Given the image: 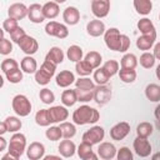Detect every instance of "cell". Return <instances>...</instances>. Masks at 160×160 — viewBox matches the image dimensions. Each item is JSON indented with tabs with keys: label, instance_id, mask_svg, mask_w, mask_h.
Listing matches in <instances>:
<instances>
[{
	"label": "cell",
	"instance_id": "c3c4849f",
	"mask_svg": "<svg viewBox=\"0 0 160 160\" xmlns=\"http://www.w3.org/2000/svg\"><path fill=\"white\" fill-rule=\"evenodd\" d=\"M118 160H132V152L129 148L122 146L119 150H116V155Z\"/></svg>",
	"mask_w": 160,
	"mask_h": 160
},
{
	"label": "cell",
	"instance_id": "f5cc1de1",
	"mask_svg": "<svg viewBox=\"0 0 160 160\" xmlns=\"http://www.w3.org/2000/svg\"><path fill=\"white\" fill-rule=\"evenodd\" d=\"M25 35H26L25 30H24L22 28H20V26H18L12 32H10V38H11V40H12L14 42H16V44H18Z\"/></svg>",
	"mask_w": 160,
	"mask_h": 160
},
{
	"label": "cell",
	"instance_id": "f546056e",
	"mask_svg": "<svg viewBox=\"0 0 160 160\" xmlns=\"http://www.w3.org/2000/svg\"><path fill=\"white\" fill-rule=\"evenodd\" d=\"M119 74V78L122 82H126V84H130V82H134L135 79H136V71L135 69H124V68H120V70L118 71Z\"/></svg>",
	"mask_w": 160,
	"mask_h": 160
},
{
	"label": "cell",
	"instance_id": "52a82bcc",
	"mask_svg": "<svg viewBox=\"0 0 160 160\" xmlns=\"http://www.w3.org/2000/svg\"><path fill=\"white\" fill-rule=\"evenodd\" d=\"M120 35L121 34L116 28H110V29L105 30V32H104L105 45L112 51H119V49H120Z\"/></svg>",
	"mask_w": 160,
	"mask_h": 160
},
{
	"label": "cell",
	"instance_id": "ab89813d",
	"mask_svg": "<svg viewBox=\"0 0 160 160\" xmlns=\"http://www.w3.org/2000/svg\"><path fill=\"white\" fill-rule=\"evenodd\" d=\"M5 124H6V128H8V131L10 132H16L21 129V120L16 116H8L5 119Z\"/></svg>",
	"mask_w": 160,
	"mask_h": 160
},
{
	"label": "cell",
	"instance_id": "d6a6232c",
	"mask_svg": "<svg viewBox=\"0 0 160 160\" xmlns=\"http://www.w3.org/2000/svg\"><path fill=\"white\" fill-rule=\"evenodd\" d=\"M82 55H84L82 49H81L80 46H78V45H71V46H69V49H68V51H66L68 59H69L70 61H74V62L81 60V59H82Z\"/></svg>",
	"mask_w": 160,
	"mask_h": 160
},
{
	"label": "cell",
	"instance_id": "ba28073f",
	"mask_svg": "<svg viewBox=\"0 0 160 160\" xmlns=\"http://www.w3.org/2000/svg\"><path fill=\"white\" fill-rule=\"evenodd\" d=\"M45 32L50 36H55L58 39H65L69 35V30L66 25L60 24L58 21H50L45 25Z\"/></svg>",
	"mask_w": 160,
	"mask_h": 160
},
{
	"label": "cell",
	"instance_id": "b9f144b4",
	"mask_svg": "<svg viewBox=\"0 0 160 160\" xmlns=\"http://www.w3.org/2000/svg\"><path fill=\"white\" fill-rule=\"evenodd\" d=\"M74 82H75L76 89H81V90H94V88H95V82L91 79L86 78V76L79 78Z\"/></svg>",
	"mask_w": 160,
	"mask_h": 160
},
{
	"label": "cell",
	"instance_id": "30bf717a",
	"mask_svg": "<svg viewBox=\"0 0 160 160\" xmlns=\"http://www.w3.org/2000/svg\"><path fill=\"white\" fill-rule=\"evenodd\" d=\"M110 11V0H91V12L98 19L108 16Z\"/></svg>",
	"mask_w": 160,
	"mask_h": 160
},
{
	"label": "cell",
	"instance_id": "60d3db41",
	"mask_svg": "<svg viewBox=\"0 0 160 160\" xmlns=\"http://www.w3.org/2000/svg\"><path fill=\"white\" fill-rule=\"evenodd\" d=\"M109 80H110V76L108 75V72L102 68H96V70L94 71V81L98 85H105Z\"/></svg>",
	"mask_w": 160,
	"mask_h": 160
},
{
	"label": "cell",
	"instance_id": "e0dca14e",
	"mask_svg": "<svg viewBox=\"0 0 160 160\" xmlns=\"http://www.w3.org/2000/svg\"><path fill=\"white\" fill-rule=\"evenodd\" d=\"M98 155L104 160H111L116 155V148L111 142H101L98 148Z\"/></svg>",
	"mask_w": 160,
	"mask_h": 160
},
{
	"label": "cell",
	"instance_id": "9a60e30c",
	"mask_svg": "<svg viewBox=\"0 0 160 160\" xmlns=\"http://www.w3.org/2000/svg\"><path fill=\"white\" fill-rule=\"evenodd\" d=\"M8 15H9V18H12L15 20H21L25 16H28V8L22 2H15L9 6Z\"/></svg>",
	"mask_w": 160,
	"mask_h": 160
},
{
	"label": "cell",
	"instance_id": "ac0fdd59",
	"mask_svg": "<svg viewBox=\"0 0 160 160\" xmlns=\"http://www.w3.org/2000/svg\"><path fill=\"white\" fill-rule=\"evenodd\" d=\"M28 18L31 22L34 24H40L45 20L44 15H42V9L40 4H31L28 8Z\"/></svg>",
	"mask_w": 160,
	"mask_h": 160
},
{
	"label": "cell",
	"instance_id": "8992f818",
	"mask_svg": "<svg viewBox=\"0 0 160 160\" xmlns=\"http://www.w3.org/2000/svg\"><path fill=\"white\" fill-rule=\"evenodd\" d=\"M105 136V131L101 126L95 125L92 128H90L89 130H86L82 135V141L90 144V145H95V144H100L101 140Z\"/></svg>",
	"mask_w": 160,
	"mask_h": 160
},
{
	"label": "cell",
	"instance_id": "7c38bea8",
	"mask_svg": "<svg viewBox=\"0 0 160 160\" xmlns=\"http://www.w3.org/2000/svg\"><path fill=\"white\" fill-rule=\"evenodd\" d=\"M18 45L20 46V49L26 54V55H32L38 51L39 49V44L36 41V39H34L32 36L30 35H25L19 42Z\"/></svg>",
	"mask_w": 160,
	"mask_h": 160
},
{
	"label": "cell",
	"instance_id": "83f0119b",
	"mask_svg": "<svg viewBox=\"0 0 160 160\" xmlns=\"http://www.w3.org/2000/svg\"><path fill=\"white\" fill-rule=\"evenodd\" d=\"M64 52H62V50L60 49V48H58V46H54V48H51L49 51H48V54H46V56H45V59L46 60H50L51 62H54V64H61L62 62V60H64Z\"/></svg>",
	"mask_w": 160,
	"mask_h": 160
},
{
	"label": "cell",
	"instance_id": "d590c367",
	"mask_svg": "<svg viewBox=\"0 0 160 160\" xmlns=\"http://www.w3.org/2000/svg\"><path fill=\"white\" fill-rule=\"evenodd\" d=\"M78 101L76 99V91L75 90H64L62 94H61V102L65 105V106H72L75 102Z\"/></svg>",
	"mask_w": 160,
	"mask_h": 160
},
{
	"label": "cell",
	"instance_id": "e575fe53",
	"mask_svg": "<svg viewBox=\"0 0 160 160\" xmlns=\"http://www.w3.org/2000/svg\"><path fill=\"white\" fill-rule=\"evenodd\" d=\"M152 130H154L152 124H150L148 121H142L136 126V134L140 138H149L152 134Z\"/></svg>",
	"mask_w": 160,
	"mask_h": 160
},
{
	"label": "cell",
	"instance_id": "6da1fadb",
	"mask_svg": "<svg viewBox=\"0 0 160 160\" xmlns=\"http://www.w3.org/2000/svg\"><path fill=\"white\" fill-rule=\"evenodd\" d=\"M99 119H100L99 111L89 105H81L72 112V121L76 125L95 124Z\"/></svg>",
	"mask_w": 160,
	"mask_h": 160
},
{
	"label": "cell",
	"instance_id": "680465c9",
	"mask_svg": "<svg viewBox=\"0 0 160 160\" xmlns=\"http://www.w3.org/2000/svg\"><path fill=\"white\" fill-rule=\"evenodd\" d=\"M42 159H45V160H50V159H60V156H56V155H44V158Z\"/></svg>",
	"mask_w": 160,
	"mask_h": 160
},
{
	"label": "cell",
	"instance_id": "74e56055",
	"mask_svg": "<svg viewBox=\"0 0 160 160\" xmlns=\"http://www.w3.org/2000/svg\"><path fill=\"white\" fill-rule=\"evenodd\" d=\"M140 65L144 68V69H151L154 65H155V61H156V59H155V56L151 54V52H148V51H145V52H142L141 55H140Z\"/></svg>",
	"mask_w": 160,
	"mask_h": 160
},
{
	"label": "cell",
	"instance_id": "f6af8a7d",
	"mask_svg": "<svg viewBox=\"0 0 160 160\" xmlns=\"http://www.w3.org/2000/svg\"><path fill=\"white\" fill-rule=\"evenodd\" d=\"M39 98H40V100H41L44 104H48V105H50V104H52V102L55 101V95H54V92H52L50 89H48V88H44L42 90H40Z\"/></svg>",
	"mask_w": 160,
	"mask_h": 160
},
{
	"label": "cell",
	"instance_id": "8d00e7d4",
	"mask_svg": "<svg viewBox=\"0 0 160 160\" xmlns=\"http://www.w3.org/2000/svg\"><path fill=\"white\" fill-rule=\"evenodd\" d=\"M84 60H86V61L91 65L92 69H96V68L100 66V64H101V61H102V58H101L100 52H98V51H89V52L85 55V59H84Z\"/></svg>",
	"mask_w": 160,
	"mask_h": 160
},
{
	"label": "cell",
	"instance_id": "94428289",
	"mask_svg": "<svg viewBox=\"0 0 160 160\" xmlns=\"http://www.w3.org/2000/svg\"><path fill=\"white\" fill-rule=\"evenodd\" d=\"M1 39H4V29L0 28V40H1Z\"/></svg>",
	"mask_w": 160,
	"mask_h": 160
},
{
	"label": "cell",
	"instance_id": "9c48e42d",
	"mask_svg": "<svg viewBox=\"0 0 160 160\" xmlns=\"http://www.w3.org/2000/svg\"><path fill=\"white\" fill-rule=\"evenodd\" d=\"M132 146H134V151L138 156L140 158H148L151 151H152V148H151V144L149 142L148 138H140V136H136V139L134 140L132 142Z\"/></svg>",
	"mask_w": 160,
	"mask_h": 160
},
{
	"label": "cell",
	"instance_id": "6125c7cd",
	"mask_svg": "<svg viewBox=\"0 0 160 160\" xmlns=\"http://www.w3.org/2000/svg\"><path fill=\"white\" fill-rule=\"evenodd\" d=\"M54 1H55L56 4H62V2H65L66 0H54Z\"/></svg>",
	"mask_w": 160,
	"mask_h": 160
},
{
	"label": "cell",
	"instance_id": "1f68e13d",
	"mask_svg": "<svg viewBox=\"0 0 160 160\" xmlns=\"http://www.w3.org/2000/svg\"><path fill=\"white\" fill-rule=\"evenodd\" d=\"M138 65V58L134 54H125L120 59V68L124 69H135Z\"/></svg>",
	"mask_w": 160,
	"mask_h": 160
},
{
	"label": "cell",
	"instance_id": "5bb4252c",
	"mask_svg": "<svg viewBox=\"0 0 160 160\" xmlns=\"http://www.w3.org/2000/svg\"><path fill=\"white\" fill-rule=\"evenodd\" d=\"M26 155L30 160H39L42 159L45 155V146L44 144L39 142V141H34L31 142L28 149H26Z\"/></svg>",
	"mask_w": 160,
	"mask_h": 160
},
{
	"label": "cell",
	"instance_id": "db71d44e",
	"mask_svg": "<svg viewBox=\"0 0 160 160\" xmlns=\"http://www.w3.org/2000/svg\"><path fill=\"white\" fill-rule=\"evenodd\" d=\"M129 48H130V39H129V36L121 34L120 35V49H119V51L120 52H125Z\"/></svg>",
	"mask_w": 160,
	"mask_h": 160
},
{
	"label": "cell",
	"instance_id": "816d5d0a",
	"mask_svg": "<svg viewBox=\"0 0 160 160\" xmlns=\"http://www.w3.org/2000/svg\"><path fill=\"white\" fill-rule=\"evenodd\" d=\"M12 51V44L9 39H1L0 40V54L1 55H9Z\"/></svg>",
	"mask_w": 160,
	"mask_h": 160
},
{
	"label": "cell",
	"instance_id": "f907efd6",
	"mask_svg": "<svg viewBox=\"0 0 160 160\" xmlns=\"http://www.w3.org/2000/svg\"><path fill=\"white\" fill-rule=\"evenodd\" d=\"M18 26H19V25H18V20H15V19H12V18L5 19L4 22H2V29H4L6 32H9V34L12 32Z\"/></svg>",
	"mask_w": 160,
	"mask_h": 160
},
{
	"label": "cell",
	"instance_id": "f1b7e54d",
	"mask_svg": "<svg viewBox=\"0 0 160 160\" xmlns=\"http://www.w3.org/2000/svg\"><path fill=\"white\" fill-rule=\"evenodd\" d=\"M138 29L140 30L141 34H152V32H156L155 25L148 18H142V19H140L138 21Z\"/></svg>",
	"mask_w": 160,
	"mask_h": 160
},
{
	"label": "cell",
	"instance_id": "603a6c76",
	"mask_svg": "<svg viewBox=\"0 0 160 160\" xmlns=\"http://www.w3.org/2000/svg\"><path fill=\"white\" fill-rule=\"evenodd\" d=\"M76 151L75 144L70 139H65L59 144V152L62 158H71Z\"/></svg>",
	"mask_w": 160,
	"mask_h": 160
},
{
	"label": "cell",
	"instance_id": "91938a15",
	"mask_svg": "<svg viewBox=\"0 0 160 160\" xmlns=\"http://www.w3.org/2000/svg\"><path fill=\"white\" fill-rule=\"evenodd\" d=\"M4 86V79H2V76L0 75V89Z\"/></svg>",
	"mask_w": 160,
	"mask_h": 160
},
{
	"label": "cell",
	"instance_id": "3957f363",
	"mask_svg": "<svg viewBox=\"0 0 160 160\" xmlns=\"http://www.w3.org/2000/svg\"><path fill=\"white\" fill-rule=\"evenodd\" d=\"M8 148H9L8 152H10L14 156V159L18 160L24 154V151L26 149V138H25V135L16 131L10 138V142H9Z\"/></svg>",
	"mask_w": 160,
	"mask_h": 160
},
{
	"label": "cell",
	"instance_id": "484cf974",
	"mask_svg": "<svg viewBox=\"0 0 160 160\" xmlns=\"http://www.w3.org/2000/svg\"><path fill=\"white\" fill-rule=\"evenodd\" d=\"M134 8L140 15H149L152 10L151 0H134Z\"/></svg>",
	"mask_w": 160,
	"mask_h": 160
},
{
	"label": "cell",
	"instance_id": "d4e9b609",
	"mask_svg": "<svg viewBox=\"0 0 160 160\" xmlns=\"http://www.w3.org/2000/svg\"><path fill=\"white\" fill-rule=\"evenodd\" d=\"M20 68L26 74H35V71L38 70V64H36V60L31 55H28L21 60Z\"/></svg>",
	"mask_w": 160,
	"mask_h": 160
},
{
	"label": "cell",
	"instance_id": "ffe728a7",
	"mask_svg": "<svg viewBox=\"0 0 160 160\" xmlns=\"http://www.w3.org/2000/svg\"><path fill=\"white\" fill-rule=\"evenodd\" d=\"M62 19L68 25H76L80 20V11L75 6H68L62 12Z\"/></svg>",
	"mask_w": 160,
	"mask_h": 160
},
{
	"label": "cell",
	"instance_id": "8fae6325",
	"mask_svg": "<svg viewBox=\"0 0 160 160\" xmlns=\"http://www.w3.org/2000/svg\"><path fill=\"white\" fill-rule=\"evenodd\" d=\"M129 132H130V125L126 121H120L110 129V138L112 140L120 141L125 139L129 135Z\"/></svg>",
	"mask_w": 160,
	"mask_h": 160
},
{
	"label": "cell",
	"instance_id": "cb8c5ba5",
	"mask_svg": "<svg viewBox=\"0 0 160 160\" xmlns=\"http://www.w3.org/2000/svg\"><path fill=\"white\" fill-rule=\"evenodd\" d=\"M42 15L45 19H55L59 12H60V9H59V4H56L55 1H48L45 2L42 6Z\"/></svg>",
	"mask_w": 160,
	"mask_h": 160
},
{
	"label": "cell",
	"instance_id": "836d02e7",
	"mask_svg": "<svg viewBox=\"0 0 160 160\" xmlns=\"http://www.w3.org/2000/svg\"><path fill=\"white\" fill-rule=\"evenodd\" d=\"M75 70H76V72L80 75V76H89L91 72H92V68H91V65L86 61V60H79V61H76V65H75Z\"/></svg>",
	"mask_w": 160,
	"mask_h": 160
},
{
	"label": "cell",
	"instance_id": "7dc6e473",
	"mask_svg": "<svg viewBox=\"0 0 160 160\" xmlns=\"http://www.w3.org/2000/svg\"><path fill=\"white\" fill-rule=\"evenodd\" d=\"M76 91V99L78 101L81 102H88L92 100V90H81V89H75Z\"/></svg>",
	"mask_w": 160,
	"mask_h": 160
},
{
	"label": "cell",
	"instance_id": "6f0895ef",
	"mask_svg": "<svg viewBox=\"0 0 160 160\" xmlns=\"http://www.w3.org/2000/svg\"><path fill=\"white\" fill-rule=\"evenodd\" d=\"M6 131H8V128H6L5 121H0V135H4Z\"/></svg>",
	"mask_w": 160,
	"mask_h": 160
},
{
	"label": "cell",
	"instance_id": "4316f807",
	"mask_svg": "<svg viewBox=\"0 0 160 160\" xmlns=\"http://www.w3.org/2000/svg\"><path fill=\"white\" fill-rule=\"evenodd\" d=\"M145 96L152 102L160 101V86L158 84H149L145 88Z\"/></svg>",
	"mask_w": 160,
	"mask_h": 160
},
{
	"label": "cell",
	"instance_id": "2e32d148",
	"mask_svg": "<svg viewBox=\"0 0 160 160\" xmlns=\"http://www.w3.org/2000/svg\"><path fill=\"white\" fill-rule=\"evenodd\" d=\"M155 41H156V32H152V34H142L141 36L138 38L136 46H138V49H140L142 51H148V50H150L154 46Z\"/></svg>",
	"mask_w": 160,
	"mask_h": 160
},
{
	"label": "cell",
	"instance_id": "277c9868",
	"mask_svg": "<svg viewBox=\"0 0 160 160\" xmlns=\"http://www.w3.org/2000/svg\"><path fill=\"white\" fill-rule=\"evenodd\" d=\"M11 106H12V110L15 111V114L19 116H22V118L28 116L31 112V102L22 94H18L12 98Z\"/></svg>",
	"mask_w": 160,
	"mask_h": 160
},
{
	"label": "cell",
	"instance_id": "4dcf8cb0",
	"mask_svg": "<svg viewBox=\"0 0 160 160\" xmlns=\"http://www.w3.org/2000/svg\"><path fill=\"white\" fill-rule=\"evenodd\" d=\"M59 128H60V130H61L62 138H65V139H71V138H74L75 134H76V128H75V125L71 124V122L61 121L60 125H59Z\"/></svg>",
	"mask_w": 160,
	"mask_h": 160
},
{
	"label": "cell",
	"instance_id": "5b68a950",
	"mask_svg": "<svg viewBox=\"0 0 160 160\" xmlns=\"http://www.w3.org/2000/svg\"><path fill=\"white\" fill-rule=\"evenodd\" d=\"M111 89L105 85H96L92 90V100L99 105H105L111 100Z\"/></svg>",
	"mask_w": 160,
	"mask_h": 160
},
{
	"label": "cell",
	"instance_id": "9f6ffc18",
	"mask_svg": "<svg viewBox=\"0 0 160 160\" xmlns=\"http://www.w3.org/2000/svg\"><path fill=\"white\" fill-rule=\"evenodd\" d=\"M8 146V142H6V139L2 138V135H0V152L4 151Z\"/></svg>",
	"mask_w": 160,
	"mask_h": 160
},
{
	"label": "cell",
	"instance_id": "bcb514c9",
	"mask_svg": "<svg viewBox=\"0 0 160 160\" xmlns=\"http://www.w3.org/2000/svg\"><path fill=\"white\" fill-rule=\"evenodd\" d=\"M45 136L51 141H58V140H60V138L62 135H61V130L59 126H50L45 131Z\"/></svg>",
	"mask_w": 160,
	"mask_h": 160
},
{
	"label": "cell",
	"instance_id": "7402d4cb",
	"mask_svg": "<svg viewBox=\"0 0 160 160\" xmlns=\"http://www.w3.org/2000/svg\"><path fill=\"white\" fill-rule=\"evenodd\" d=\"M76 151H78V155H79V158L81 160H90V159L91 160H96L98 159V155L94 154V151H92V145H90V144H88L85 141H82L79 145Z\"/></svg>",
	"mask_w": 160,
	"mask_h": 160
},
{
	"label": "cell",
	"instance_id": "44dd1931",
	"mask_svg": "<svg viewBox=\"0 0 160 160\" xmlns=\"http://www.w3.org/2000/svg\"><path fill=\"white\" fill-rule=\"evenodd\" d=\"M55 80H56V85L58 86H60V88H68V86H70L75 81V75L70 70H62V71H60L56 75Z\"/></svg>",
	"mask_w": 160,
	"mask_h": 160
},
{
	"label": "cell",
	"instance_id": "f35d334b",
	"mask_svg": "<svg viewBox=\"0 0 160 160\" xmlns=\"http://www.w3.org/2000/svg\"><path fill=\"white\" fill-rule=\"evenodd\" d=\"M35 122L40 126H48L51 124L50 118H49V112L48 109H41L35 114Z\"/></svg>",
	"mask_w": 160,
	"mask_h": 160
},
{
	"label": "cell",
	"instance_id": "4fadbf2b",
	"mask_svg": "<svg viewBox=\"0 0 160 160\" xmlns=\"http://www.w3.org/2000/svg\"><path fill=\"white\" fill-rule=\"evenodd\" d=\"M48 112H49V118H50L51 122H61V121L66 120L69 116L68 109L65 106H60V105L48 109Z\"/></svg>",
	"mask_w": 160,
	"mask_h": 160
},
{
	"label": "cell",
	"instance_id": "ee69618b",
	"mask_svg": "<svg viewBox=\"0 0 160 160\" xmlns=\"http://www.w3.org/2000/svg\"><path fill=\"white\" fill-rule=\"evenodd\" d=\"M119 62L116 61V60H108L104 65H102V69L108 72V75L111 78V76H114V75H116L118 74V71H119Z\"/></svg>",
	"mask_w": 160,
	"mask_h": 160
},
{
	"label": "cell",
	"instance_id": "7a4b0ae2",
	"mask_svg": "<svg viewBox=\"0 0 160 160\" xmlns=\"http://www.w3.org/2000/svg\"><path fill=\"white\" fill-rule=\"evenodd\" d=\"M55 70H56V64L45 59L40 69L35 71V81L39 85H48L51 78L55 75Z\"/></svg>",
	"mask_w": 160,
	"mask_h": 160
},
{
	"label": "cell",
	"instance_id": "7bdbcfd3",
	"mask_svg": "<svg viewBox=\"0 0 160 160\" xmlns=\"http://www.w3.org/2000/svg\"><path fill=\"white\" fill-rule=\"evenodd\" d=\"M0 66H1V70L4 71V74H9V72L19 69V64L14 59H5V60H2Z\"/></svg>",
	"mask_w": 160,
	"mask_h": 160
},
{
	"label": "cell",
	"instance_id": "681fc988",
	"mask_svg": "<svg viewBox=\"0 0 160 160\" xmlns=\"http://www.w3.org/2000/svg\"><path fill=\"white\" fill-rule=\"evenodd\" d=\"M5 76L11 84H18V82H20L22 80V70L16 69V70H14V71H11L9 74H5Z\"/></svg>",
	"mask_w": 160,
	"mask_h": 160
},
{
	"label": "cell",
	"instance_id": "d6986e66",
	"mask_svg": "<svg viewBox=\"0 0 160 160\" xmlns=\"http://www.w3.org/2000/svg\"><path fill=\"white\" fill-rule=\"evenodd\" d=\"M105 30H106L105 24L101 20H91L86 24V31L90 36H94V38L101 36V35H104Z\"/></svg>",
	"mask_w": 160,
	"mask_h": 160
},
{
	"label": "cell",
	"instance_id": "11a10c76",
	"mask_svg": "<svg viewBox=\"0 0 160 160\" xmlns=\"http://www.w3.org/2000/svg\"><path fill=\"white\" fill-rule=\"evenodd\" d=\"M152 55L155 56V59H160V44H159V42H156V44H155L154 54H152Z\"/></svg>",
	"mask_w": 160,
	"mask_h": 160
}]
</instances>
